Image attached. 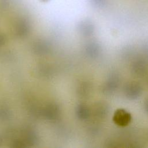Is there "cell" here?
Masks as SVG:
<instances>
[{"instance_id": "1", "label": "cell", "mask_w": 148, "mask_h": 148, "mask_svg": "<svg viewBox=\"0 0 148 148\" xmlns=\"http://www.w3.org/2000/svg\"><path fill=\"white\" fill-rule=\"evenodd\" d=\"M123 92L127 98L130 100H135L140 97L143 92V88L139 82L130 81L124 85Z\"/></svg>"}, {"instance_id": "2", "label": "cell", "mask_w": 148, "mask_h": 148, "mask_svg": "<svg viewBox=\"0 0 148 148\" xmlns=\"http://www.w3.org/2000/svg\"><path fill=\"white\" fill-rule=\"evenodd\" d=\"M120 84V76L116 72L111 73L105 81L102 91L106 95H112L119 87Z\"/></svg>"}, {"instance_id": "3", "label": "cell", "mask_w": 148, "mask_h": 148, "mask_svg": "<svg viewBox=\"0 0 148 148\" xmlns=\"http://www.w3.org/2000/svg\"><path fill=\"white\" fill-rule=\"evenodd\" d=\"M132 119L131 114L128 111L124 109H118L115 110L113 121L117 125L120 127H125L128 125Z\"/></svg>"}, {"instance_id": "4", "label": "cell", "mask_w": 148, "mask_h": 148, "mask_svg": "<svg viewBox=\"0 0 148 148\" xmlns=\"http://www.w3.org/2000/svg\"><path fill=\"white\" fill-rule=\"evenodd\" d=\"M148 70V62L143 58L135 60L131 64V72L137 76L144 75Z\"/></svg>"}, {"instance_id": "5", "label": "cell", "mask_w": 148, "mask_h": 148, "mask_svg": "<svg viewBox=\"0 0 148 148\" xmlns=\"http://www.w3.org/2000/svg\"><path fill=\"white\" fill-rule=\"evenodd\" d=\"M109 112V105L105 101H99L94 106V113L95 117L99 120L105 119Z\"/></svg>"}, {"instance_id": "6", "label": "cell", "mask_w": 148, "mask_h": 148, "mask_svg": "<svg viewBox=\"0 0 148 148\" xmlns=\"http://www.w3.org/2000/svg\"><path fill=\"white\" fill-rule=\"evenodd\" d=\"M87 52L90 56L92 57H95L98 56L100 53V47L97 43H91L88 46Z\"/></svg>"}, {"instance_id": "7", "label": "cell", "mask_w": 148, "mask_h": 148, "mask_svg": "<svg viewBox=\"0 0 148 148\" xmlns=\"http://www.w3.org/2000/svg\"><path fill=\"white\" fill-rule=\"evenodd\" d=\"M91 2L97 6H102L105 4L106 0H91Z\"/></svg>"}, {"instance_id": "8", "label": "cell", "mask_w": 148, "mask_h": 148, "mask_svg": "<svg viewBox=\"0 0 148 148\" xmlns=\"http://www.w3.org/2000/svg\"><path fill=\"white\" fill-rule=\"evenodd\" d=\"M143 52L146 56L148 57V42H146L143 46Z\"/></svg>"}, {"instance_id": "9", "label": "cell", "mask_w": 148, "mask_h": 148, "mask_svg": "<svg viewBox=\"0 0 148 148\" xmlns=\"http://www.w3.org/2000/svg\"><path fill=\"white\" fill-rule=\"evenodd\" d=\"M144 106H145V109L146 111L148 113V98L146 100Z\"/></svg>"}, {"instance_id": "10", "label": "cell", "mask_w": 148, "mask_h": 148, "mask_svg": "<svg viewBox=\"0 0 148 148\" xmlns=\"http://www.w3.org/2000/svg\"><path fill=\"white\" fill-rule=\"evenodd\" d=\"M147 84H148V79H147Z\"/></svg>"}, {"instance_id": "11", "label": "cell", "mask_w": 148, "mask_h": 148, "mask_svg": "<svg viewBox=\"0 0 148 148\" xmlns=\"http://www.w3.org/2000/svg\"><path fill=\"white\" fill-rule=\"evenodd\" d=\"M43 1H46V0H43Z\"/></svg>"}]
</instances>
